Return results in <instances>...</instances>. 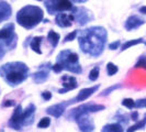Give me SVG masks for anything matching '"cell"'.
I'll list each match as a JSON object with an SVG mask.
<instances>
[{
    "label": "cell",
    "mask_w": 146,
    "mask_h": 132,
    "mask_svg": "<svg viewBox=\"0 0 146 132\" xmlns=\"http://www.w3.org/2000/svg\"><path fill=\"white\" fill-rule=\"evenodd\" d=\"M79 44L84 53L91 56H98L103 51L107 41V31L103 28H90L79 33Z\"/></svg>",
    "instance_id": "1"
},
{
    "label": "cell",
    "mask_w": 146,
    "mask_h": 132,
    "mask_svg": "<svg viewBox=\"0 0 146 132\" xmlns=\"http://www.w3.org/2000/svg\"><path fill=\"white\" fill-rule=\"evenodd\" d=\"M0 75L6 79L10 86H17L27 79L28 67L21 62L9 63L0 68Z\"/></svg>",
    "instance_id": "2"
},
{
    "label": "cell",
    "mask_w": 146,
    "mask_h": 132,
    "mask_svg": "<svg viewBox=\"0 0 146 132\" xmlns=\"http://www.w3.org/2000/svg\"><path fill=\"white\" fill-rule=\"evenodd\" d=\"M43 18V10L36 6H25L17 13V22L25 29L36 27Z\"/></svg>",
    "instance_id": "3"
},
{
    "label": "cell",
    "mask_w": 146,
    "mask_h": 132,
    "mask_svg": "<svg viewBox=\"0 0 146 132\" xmlns=\"http://www.w3.org/2000/svg\"><path fill=\"white\" fill-rule=\"evenodd\" d=\"M78 59H79L78 54L65 50L58 54L57 63L63 66L64 69H68L72 73L79 74L81 73V67L79 66V64H77Z\"/></svg>",
    "instance_id": "4"
},
{
    "label": "cell",
    "mask_w": 146,
    "mask_h": 132,
    "mask_svg": "<svg viewBox=\"0 0 146 132\" xmlns=\"http://www.w3.org/2000/svg\"><path fill=\"white\" fill-rule=\"evenodd\" d=\"M79 125L81 132H92L95 129V125L92 119L89 117V112H82L75 118Z\"/></svg>",
    "instance_id": "5"
},
{
    "label": "cell",
    "mask_w": 146,
    "mask_h": 132,
    "mask_svg": "<svg viewBox=\"0 0 146 132\" xmlns=\"http://www.w3.org/2000/svg\"><path fill=\"white\" fill-rule=\"evenodd\" d=\"M46 8L51 15H54L56 11L70 10L73 8V3L70 0H52V5L46 6Z\"/></svg>",
    "instance_id": "6"
},
{
    "label": "cell",
    "mask_w": 146,
    "mask_h": 132,
    "mask_svg": "<svg viewBox=\"0 0 146 132\" xmlns=\"http://www.w3.org/2000/svg\"><path fill=\"white\" fill-rule=\"evenodd\" d=\"M22 112H23V110H22L21 105H18L15 110L13 111V115L10 119V121H9V125L12 129H15V130L20 129L22 125Z\"/></svg>",
    "instance_id": "7"
},
{
    "label": "cell",
    "mask_w": 146,
    "mask_h": 132,
    "mask_svg": "<svg viewBox=\"0 0 146 132\" xmlns=\"http://www.w3.org/2000/svg\"><path fill=\"white\" fill-rule=\"evenodd\" d=\"M74 19H75V15L73 13H58L55 18V21L58 27L66 28L72 25Z\"/></svg>",
    "instance_id": "8"
},
{
    "label": "cell",
    "mask_w": 146,
    "mask_h": 132,
    "mask_svg": "<svg viewBox=\"0 0 146 132\" xmlns=\"http://www.w3.org/2000/svg\"><path fill=\"white\" fill-rule=\"evenodd\" d=\"M144 23H145L144 19L139 18V15H131V17L127 18V20L125 22V29L127 31H132V30L139 28Z\"/></svg>",
    "instance_id": "9"
},
{
    "label": "cell",
    "mask_w": 146,
    "mask_h": 132,
    "mask_svg": "<svg viewBox=\"0 0 146 132\" xmlns=\"http://www.w3.org/2000/svg\"><path fill=\"white\" fill-rule=\"evenodd\" d=\"M62 81H63L64 89H60V90H59V94H65L66 91L75 89V88L78 86L76 78L73 77V76H63V77H62Z\"/></svg>",
    "instance_id": "10"
},
{
    "label": "cell",
    "mask_w": 146,
    "mask_h": 132,
    "mask_svg": "<svg viewBox=\"0 0 146 132\" xmlns=\"http://www.w3.org/2000/svg\"><path fill=\"white\" fill-rule=\"evenodd\" d=\"M68 103H57V105H54V106H52V107H48L47 110H46V112H47L48 115L53 116V117L59 118L64 113L66 106H67Z\"/></svg>",
    "instance_id": "11"
},
{
    "label": "cell",
    "mask_w": 146,
    "mask_h": 132,
    "mask_svg": "<svg viewBox=\"0 0 146 132\" xmlns=\"http://www.w3.org/2000/svg\"><path fill=\"white\" fill-rule=\"evenodd\" d=\"M98 88H99V85H96V86L90 88H84V89H81L80 91L78 93V96L76 97V100L77 101H84V100H86L87 98H89L94 93H96L98 90Z\"/></svg>",
    "instance_id": "12"
},
{
    "label": "cell",
    "mask_w": 146,
    "mask_h": 132,
    "mask_svg": "<svg viewBox=\"0 0 146 132\" xmlns=\"http://www.w3.org/2000/svg\"><path fill=\"white\" fill-rule=\"evenodd\" d=\"M10 15H11L10 5L5 1H0V22L8 20L10 18Z\"/></svg>",
    "instance_id": "13"
},
{
    "label": "cell",
    "mask_w": 146,
    "mask_h": 132,
    "mask_svg": "<svg viewBox=\"0 0 146 132\" xmlns=\"http://www.w3.org/2000/svg\"><path fill=\"white\" fill-rule=\"evenodd\" d=\"M13 31H15V25L8 24L7 27L0 30V40H12Z\"/></svg>",
    "instance_id": "14"
},
{
    "label": "cell",
    "mask_w": 146,
    "mask_h": 132,
    "mask_svg": "<svg viewBox=\"0 0 146 132\" xmlns=\"http://www.w3.org/2000/svg\"><path fill=\"white\" fill-rule=\"evenodd\" d=\"M42 40H43V37H35L32 39V41H31V49L33 50V51L37 53V54H42V51L40 50L41 47H40V44L42 42Z\"/></svg>",
    "instance_id": "15"
},
{
    "label": "cell",
    "mask_w": 146,
    "mask_h": 132,
    "mask_svg": "<svg viewBox=\"0 0 146 132\" xmlns=\"http://www.w3.org/2000/svg\"><path fill=\"white\" fill-rule=\"evenodd\" d=\"M34 112H35V106L33 103H31L29 105V107L22 112V123H24L27 119H30L34 115Z\"/></svg>",
    "instance_id": "16"
},
{
    "label": "cell",
    "mask_w": 146,
    "mask_h": 132,
    "mask_svg": "<svg viewBox=\"0 0 146 132\" xmlns=\"http://www.w3.org/2000/svg\"><path fill=\"white\" fill-rule=\"evenodd\" d=\"M101 132H123V128L119 123H111L104 125Z\"/></svg>",
    "instance_id": "17"
},
{
    "label": "cell",
    "mask_w": 146,
    "mask_h": 132,
    "mask_svg": "<svg viewBox=\"0 0 146 132\" xmlns=\"http://www.w3.org/2000/svg\"><path fill=\"white\" fill-rule=\"evenodd\" d=\"M145 125H146V116L143 120H141L139 122H136L134 125L130 127V128L126 130V132H135V131H137V130H142V129L145 128Z\"/></svg>",
    "instance_id": "18"
},
{
    "label": "cell",
    "mask_w": 146,
    "mask_h": 132,
    "mask_svg": "<svg viewBox=\"0 0 146 132\" xmlns=\"http://www.w3.org/2000/svg\"><path fill=\"white\" fill-rule=\"evenodd\" d=\"M47 72H45V71H41V72H37L36 74H34L33 75V79L35 83L37 84H41V83H43L47 79Z\"/></svg>",
    "instance_id": "19"
},
{
    "label": "cell",
    "mask_w": 146,
    "mask_h": 132,
    "mask_svg": "<svg viewBox=\"0 0 146 132\" xmlns=\"http://www.w3.org/2000/svg\"><path fill=\"white\" fill-rule=\"evenodd\" d=\"M144 41H143V39H136V40H131V41H127V42H125L122 46H121V51H125V50H127V49H130L132 46H134V45H137L139 43H143Z\"/></svg>",
    "instance_id": "20"
},
{
    "label": "cell",
    "mask_w": 146,
    "mask_h": 132,
    "mask_svg": "<svg viewBox=\"0 0 146 132\" xmlns=\"http://www.w3.org/2000/svg\"><path fill=\"white\" fill-rule=\"evenodd\" d=\"M47 39L50 40V42L52 43L53 47H56V45L59 41V34H57L55 31H50L47 34Z\"/></svg>",
    "instance_id": "21"
},
{
    "label": "cell",
    "mask_w": 146,
    "mask_h": 132,
    "mask_svg": "<svg viewBox=\"0 0 146 132\" xmlns=\"http://www.w3.org/2000/svg\"><path fill=\"white\" fill-rule=\"evenodd\" d=\"M117 71H119V68H117V66L115 65V64H113V63H108V65H107V72H108V75H109V76H112V75L117 74Z\"/></svg>",
    "instance_id": "22"
},
{
    "label": "cell",
    "mask_w": 146,
    "mask_h": 132,
    "mask_svg": "<svg viewBox=\"0 0 146 132\" xmlns=\"http://www.w3.org/2000/svg\"><path fill=\"white\" fill-rule=\"evenodd\" d=\"M50 125H51V119L45 117V118H42V119L40 120V122L37 123V127L41 128V129H44V128H47Z\"/></svg>",
    "instance_id": "23"
},
{
    "label": "cell",
    "mask_w": 146,
    "mask_h": 132,
    "mask_svg": "<svg viewBox=\"0 0 146 132\" xmlns=\"http://www.w3.org/2000/svg\"><path fill=\"white\" fill-rule=\"evenodd\" d=\"M122 105L124 107H126L127 109H133L135 107V101L131 98H125V99L122 100Z\"/></svg>",
    "instance_id": "24"
},
{
    "label": "cell",
    "mask_w": 146,
    "mask_h": 132,
    "mask_svg": "<svg viewBox=\"0 0 146 132\" xmlns=\"http://www.w3.org/2000/svg\"><path fill=\"white\" fill-rule=\"evenodd\" d=\"M135 68H143L146 69V56H141L139 59L136 62V64L134 66Z\"/></svg>",
    "instance_id": "25"
},
{
    "label": "cell",
    "mask_w": 146,
    "mask_h": 132,
    "mask_svg": "<svg viewBox=\"0 0 146 132\" xmlns=\"http://www.w3.org/2000/svg\"><path fill=\"white\" fill-rule=\"evenodd\" d=\"M98 77H99V67H95V68H92L91 72L89 73V79L95 81Z\"/></svg>",
    "instance_id": "26"
},
{
    "label": "cell",
    "mask_w": 146,
    "mask_h": 132,
    "mask_svg": "<svg viewBox=\"0 0 146 132\" xmlns=\"http://www.w3.org/2000/svg\"><path fill=\"white\" fill-rule=\"evenodd\" d=\"M120 87H121V85H120V84H117V85H115V86H111V87H109L108 89H106L102 94H101V96L109 95L111 91H113V90H115V89H117V88H120Z\"/></svg>",
    "instance_id": "27"
},
{
    "label": "cell",
    "mask_w": 146,
    "mask_h": 132,
    "mask_svg": "<svg viewBox=\"0 0 146 132\" xmlns=\"http://www.w3.org/2000/svg\"><path fill=\"white\" fill-rule=\"evenodd\" d=\"M77 34H78V32H77V31H73L72 33H69L68 35H66L64 42H68V41H73V40H75V37H76Z\"/></svg>",
    "instance_id": "28"
},
{
    "label": "cell",
    "mask_w": 146,
    "mask_h": 132,
    "mask_svg": "<svg viewBox=\"0 0 146 132\" xmlns=\"http://www.w3.org/2000/svg\"><path fill=\"white\" fill-rule=\"evenodd\" d=\"M135 107L136 108H145L146 107V98L144 99H139L137 101H135Z\"/></svg>",
    "instance_id": "29"
},
{
    "label": "cell",
    "mask_w": 146,
    "mask_h": 132,
    "mask_svg": "<svg viewBox=\"0 0 146 132\" xmlns=\"http://www.w3.org/2000/svg\"><path fill=\"white\" fill-rule=\"evenodd\" d=\"M52 68H53V71H54L55 73H60V72L64 69V68H63V66L60 65V64H58V63H56V64L53 66Z\"/></svg>",
    "instance_id": "30"
},
{
    "label": "cell",
    "mask_w": 146,
    "mask_h": 132,
    "mask_svg": "<svg viewBox=\"0 0 146 132\" xmlns=\"http://www.w3.org/2000/svg\"><path fill=\"white\" fill-rule=\"evenodd\" d=\"M120 44H121V42L120 41H115L114 43H111L109 45V49L110 50H117V47L120 46Z\"/></svg>",
    "instance_id": "31"
},
{
    "label": "cell",
    "mask_w": 146,
    "mask_h": 132,
    "mask_svg": "<svg viewBox=\"0 0 146 132\" xmlns=\"http://www.w3.org/2000/svg\"><path fill=\"white\" fill-rule=\"evenodd\" d=\"M42 97H43L45 100H50L52 98V94L48 93V91H44L43 94H42Z\"/></svg>",
    "instance_id": "32"
},
{
    "label": "cell",
    "mask_w": 146,
    "mask_h": 132,
    "mask_svg": "<svg viewBox=\"0 0 146 132\" xmlns=\"http://www.w3.org/2000/svg\"><path fill=\"white\" fill-rule=\"evenodd\" d=\"M131 119L134 120V121H137V119H139V112L137 111H134L131 115Z\"/></svg>",
    "instance_id": "33"
},
{
    "label": "cell",
    "mask_w": 146,
    "mask_h": 132,
    "mask_svg": "<svg viewBox=\"0 0 146 132\" xmlns=\"http://www.w3.org/2000/svg\"><path fill=\"white\" fill-rule=\"evenodd\" d=\"M15 103L12 100H7L6 103H3V107H11V106H15Z\"/></svg>",
    "instance_id": "34"
},
{
    "label": "cell",
    "mask_w": 146,
    "mask_h": 132,
    "mask_svg": "<svg viewBox=\"0 0 146 132\" xmlns=\"http://www.w3.org/2000/svg\"><path fill=\"white\" fill-rule=\"evenodd\" d=\"M5 55V50H3V46L2 44H0V59H2V56Z\"/></svg>",
    "instance_id": "35"
},
{
    "label": "cell",
    "mask_w": 146,
    "mask_h": 132,
    "mask_svg": "<svg viewBox=\"0 0 146 132\" xmlns=\"http://www.w3.org/2000/svg\"><path fill=\"white\" fill-rule=\"evenodd\" d=\"M139 12H141V13H144V15H146V6H143V7L139 8Z\"/></svg>",
    "instance_id": "36"
},
{
    "label": "cell",
    "mask_w": 146,
    "mask_h": 132,
    "mask_svg": "<svg viewBox=\"0 0 146 132\" xmlns=\"http://www.w3.org/2000/svg\"><path fill=\"white\" fill-rule=\"evenodd\" d=\"M73 1H75V2H85L86 0H73Z\"/></svg>",
    "instance_id": "37"
},
{
    "label": "cell",
    "mask_w": 146,
    "mask_h": 132,
    "mask_svg": "<svg viewBox=\"0 0 146 132\" xmlns=\"http://www.w3.org/2000/svg\"><path fill=\"white\" fill-rule=\"evenodd\" d=\"M38 1H42V0H38Z\"/></svg>",
    "instance_id": "38"
},
{
    "label": "cell",
    "mask_w": 146,
    "mask_h": 132,
    "mask_svg": "<svg viewBox=\"0 0 146 132\" xmlns=\"http://www.w3.org/2000/svg\"><path fill=\"white\" fill-rule=\"evenodd\" d=\"M145 44H146V43H145Z\"/></svg>",
    "instance_id": "39"
}]
</instances>
